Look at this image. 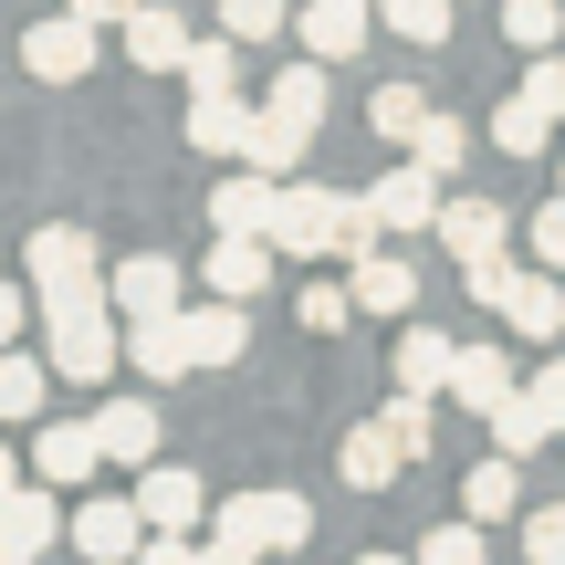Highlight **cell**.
I'll return each mask as SVG.
<instances>
[{
  "instance_id": "obj_1",
  "label": "cell",
  "mask_w": 565,
  "mask_h": 565,
  "mask_svg": "<svg viewBox=\"0 0 565 565\" xmlns=\"http://www.w3.org/2000/svg\"><path fill=\"white\" fill-rule=\"evenodd\" d=\"M42 356H53V377L105 387V377H116V356H126V315H116V294H105V303H53V315H42Z\"/></svg>"
},
{
  "instance_id": "obj_2",
  "label": "cell",
  "mask_w": 565,
  "mask_h": 565,
  "mask_svg": "<svg viewBox=\"0 0 565 565\" xmlns=\"http://www.w3.org/2000/svg\"><path fill=\"white\" fill-rule=\"evenodd\" d=\"M303 534H315L303 492H221L210 503V545H231V555H303Z\"/></svg>"
},
{
  "instance_id": "obj_3",
  "label": "cell",
  "mask_w": 565,
  "mask_h": 565,
  "mask_svg": "<svg viewBox=\"0 0 565 565\" xmlns=\"http://www.w3.org/2000/svg\"><path fill=\"white\" fill-rule=\"evenodd\" d=\"M273 252H282V263H335V252H356V189H303V179H282Z\"/></svg>"
},
{
  "instance_id": "obj_4",
  "label": "cell",
  "mask_w": 565,
  "mask_h": 565,
  "mask_svg": "<svg viewBox=\"0 0 565 565\" xmlns=\"http://www.w3.org/2000/svg\"><path fill=\"white\" fill-rule=\"evenodd\" d=\"M21 273H32V303L53 315V303H105V273L116 263H95V242H84L74 221H53V231H32Z\"/></svg>"
},
{
  "instance_id": "obj_5",
  "label": "cell",
  "mask_w": 565,
  "mask_h": 565,
  "mask_svg": "<svg viewBox=\"0 0 565 565\" xmlns=\"http://www.w3.org/2000/svg\"><path fill=\"white\" fill-rule=\"evenodd\" d=\"M440 210H450V200H440V179H429L419 158H398L377 189H356V252H366V242H387V231H440Z\"/></svg>"
},
{
  "instance_id": "obj_6",
  "label": "cell",
  "mask_w": 565,
  "mask_h": 565,
  "mask_svg": "<svg viewBox=\"0 0 565 565\" xmlns=\"http://www.w3.org/2000/svg\"><path fill=\"white\" fill-rule=\"evenodd\" d=\"M95 21H84V11H53V21H32V32H21V63H32V74L42 84H84V74H95Z\"/></svg>"
},
{
  "instance_id": "obj_7",
  "label": "cell",
  "mask_w": 565,
  "mask_h": 565,
  "mask_svg": "<svg viewBox=\"0 0 565 565\" xmlns=\"http://www.w3.org/2000/svg\"><path fill=\"white\" fill-rule=\"evenodd\" d=\"M503 242H513V210L503 200H482V189H461V200H450L440 210V252H450V263H503Z\"/></svg>"
},
{
  "instance_id": "obj_8",
  "label": "cell",
  "mask_w": 565,
  "mask_h": 565,
  "mask_svg": "<svg viewBox=\"0 0 565 565\" xmlns=\"http://www.w3.org/2000/svg\"><path fill=\"white\" fill-rule=\"evenodd\" d=\"M105 294H116L126 324H147V315H189V303H179V263H168V252H126V263L105 273Z\"/></svg>"
},
{
  "instance_id": "obj_9",
  "label": "cell",
  "mask_w": 565,
  "mask_h": 565,
  "mask_svg": "<svg viewBox=\"0 0 565 565\" xmlns=\"http://www.w3.org/2000/svg\"><path fill=\"white\" fill-rule=\"evenodd\" d=\"M294 32H303L315 63H345V53H366V32H377V0H303Z\"/></svg>"
},
{
  "instance_id": "obj_10",
  "label": "cell",
  "mask_w": 565,
  "mask_h": 565,
  "mask_svg": "<svg viewBox=\"0 0 565 565\" xmlns=\"http://www.w3.org/2000/svg\"><path fill=\"white\" fill-rule=\"evenodd\" d=\"M273 210H282V179H263V168L210 189V231H231V242H273Z\"/></svg>"
},
{
  "instance_id": "obj_11",
  "label": "cell",
  "mask_w": 565,
  "mask_h": 565,
  "mask_svg": "<svg viewBox=\"0 0 565 565\" xmlns=\"http://www.w3.org/2000/svg\"><path fill=\"white\" fill-rule=\"evenodd\" d=\"M32 471H42V482H95V471H105V429L95 419H42V440H32Z\"/></svg>"
},
{
  "instance_id": "obj_12",
  "label": "cell",
  "mask_w": 565,
  "mask_h": 565,
  "mask_svg": "<svg viewBox=\"0 0 565 565\" xmlns=\"http://www.w3.org/2000/svg\"><path fill=\"white\" fill-rule=\"evenodd\" d=\"M63 545H74L84 565H126V555H147V513L137 503H84Z\"/></svg>"
},
{
  "instance_id": "obj_13",
  "label": "cell",
  "mask_w": 565,
  "mask_h": 565,
  "mask_svg": "<svg viewBox=\"0 0 565 565\" xmlns=\"http://www.w3.org/2000/svg\"><path fill=\"white\" fill-rule=\"evenodd\" d=\"M450 398H461L471 419H492L503 398H524V366H513V345H461V366H450Z\"/></svg>"
},
{
  "instance_id": "obj_14",
  "label": "cell",
  "mask_w": 565,
  "mask_h": 565,
  "mask_svg": "<svg viewBox=\"0 0 565 565\" xmlns=\"http://www.w3.org/2000/svg\"><path fill=\"white\" fill-rule=\"evenodd\" d=\"M189 53H200V32H189V11H168V0H147V11L126 21V63H147V74H189Z\"/></svg>"
},
{
  "instance_id": "obj_15",
  "label": "cell",
  "mask_w": 565,
  "mask_h": 565,
  "mask_svg": "<svg viewBox=\"0 0 565 565\" xmlns=\"http://www.w3.org/2000/svg\"><path fill=\"white\" fill-rule=\"evenodd\" d=\"M252 126H263V105H242V95H189V147H200V158H252Z\"/></svg>"
},
{
  "instance_id": "obj_16",
  "label": "cell",
  "mask_w": 565,
  "mask_h": 565,
  "mask_svg": "<svg viewBox=\"0 0 565 565\" xmlns=\"http://www.w3.org/2000/svg\"><path fill=\"white\" fill-rule=\"evenodd\" d=\"M345 282H356V315H408V303H419V273H408L387 242H366L356 263H345Z\"/></svg>"
},
{
  "instance_id": "obj_17",
  "label": "cell",
  "mask_w": 565,
  "mask_h": 565,
  "mask_svg": "<svg viewBox=\"0 0 565 565\" xmlns=\"http://www.w3.org/2000/svg\"><path fill=\"white\" fill-rule=\"evenodd\" d=\"M126 366H137V377H189V366H200L189 315H147V324H126Z\"/></svg>"
},
{
  "instance_id": "obj_18",
  "label": "cell",
  "mask_w": 565,
  "mask_h": 565,
  "mask_svg": "<svg viewBox=\"0 0 565 565\" xmlns=\"http://www.w3.org/2000/svg\"><path fill=\"white\" fill-rule=\"evenodd\" d=\"M53 534H74V513L53 503V482H21L11 503H0V545H21V555H42Z\"/></svg>"
},
{
  "instance_id": "obj_19",
  "label": "cell",
  "mask_w": 565,
  "mask_h": 565,
  "mask_svg": "<svg viewBox=\"0 0 565 565\" xmlns=\"http://www.w3.org/2000/svg\"><path fill=\"white\" fill-rule=\"evenodd\" d=\"M450 366H461V345H450L440 324H408L398 335V387L408 398H450Z\"/></svg>"
},
{
  "instance_id": "obj_20",
  "label": "cell",
  "mask_w": 565,
  "mask_h": 565,
  "mask_svg": "<svg viewBox=\"0 0 565 565\" xmlns=\"http://www.w3.org/2000/svg\"><path fill=\"white\" fill-rule=\"evenodd\" d=\"M137 513H147V534H189L210 513V492H200V471H147V482H137Z\"/></svg>"
},
{
  "instance_id": "obj_21",
  "label": "cell",
  "mask_w": 565,
  "mask_h": 565,
  "mask_svg": "<svg viewBox=\"0 0 565 565\" xmlns=\"http://www.w3.org/2000/svg\"><path fill=\"white\" fill-rule=\"evenodd\" d=\"M95 429H105V461H158V398H105L95 408Z\"/></svg>"
},
{
  "instance_id": "obj_22",
  "label": "cell",
  "mask_w": 565,
  "mask_h": 565,
  "mask_svg": "<svg viewBox=\"0 0 565 565\" xmlns=\"http://www.w3.org/2000/svg\"><path fill=\"white\" fill-rule=\"evenodd\" d=\"M303 158H315V126L282 116V105H263V126H252V158H242V168H263V179H294Z\"/></svg>"
},
{
  "instance_id": "obj_23",
  "label": "cell",
  "mask_w": 565,
  "mask_h": 565,
  "mask_svg": "<svg viewBox=\"0 0 565 565\" xmlns=\"http://www.w3.org/2000/svg\"><path fill=\"white\" fill-rule=\"evenodd\" d=\"M273 263H282L273 242H231V231H221V242H210V294L252 303V294H263V282H273Z\"/></svg>"
},
{
  "instance_id": "obj_24",
  "label": "cell",
  "mask_w": 565,
  "mask_h": 565,
  "mask_svg": "<svg viewBox=\"0 0 565 565\" xmlns=\"http://www.w3.org/2000/svg\"><path fill=\"white\" fill-rule=\"evenodd\" d=\"M335 471H345V482H356V492H387V482H398V471H408V450L387 440L377 419H366V429H345V450H335Z\"/></svg>"
},
{
  "instance_id": "obj_25",
  "label": "cell",
  "mask_w": 565,
  "mask_h": 565,
  "mask_svg": "<svg viewBox=\"0 0 565 565\" xmlns=\"http://www.w3.org/2000/svg\"><path fill=\"white\" fill-rule=\"evenodd\" d=\"M189 345H200V366H231L252 345V315L231 294H210V303H189Z\"/></svg>"
},
{
  "instance_id": "obj_26",
  "label": "cell",
  "mask_w": 565,
  "mask_h": 565,
  "mask_svg": "<svg viewBox=\"0 0 565 565\" xmlns=\"http://www.w3.org/2000/svg\"><path fill=\"white\" fill-rule=\"evenodd\" d=\"M513 335H524V345H555V335H565V282H555L545 263H534L524 294H513Z\"/></svg>"
},
{
  "instance_id": "obj_27",
  "label": "cell",
  "mask_w": 565,
  "mask_h": 565,
  "mask_svg": "<svg viewBox=\"0 0 565 565\" xmlns=\"http://www.w3.org/2000/svg\"><path fill=\"white\" fill-rule=\"evenodd\" d=\"M513 503H524V461H503V450H492V461L461 482V513H471V524H503Z\"/></svg>"
},
{
  "instance_id": "obj_28",
  "label": "cell",
  "mask_w": 565,
  "mask_h": 565,
  "mask_svg": "<svg viewBox=\"0 0 565 565\" xmlns=\"http://www.w3.org/2000/svg\"><path fill=\"white\" fill-rule=\"evenodd\" d=\"M545 440H565V429H555L534 398H503V408H492V450H503V461H534Z\"/></svg>"
},
{
  "instance_id": "obj_29",
  "label": "cell",
  "mask_w": 565,
  "mask_h": 565,
  "mask_svg": "<svg viewBox=\"0 0 565 565\" xmlns=\"http://www.w3.org/2000/svg\"><path fill=\"white\" fill-rule=\"evenodd\" d=\"M42 377H53V356L0 345V419H42Z\"/></svg>"
},
{
  "instance_id": "obj_30",
  "label": "cell",
  "mask_w": 565,
  "mask_h": 565,
  "mask_svg": "<svg viewBox=\"0 0 565 565\" xmlns=\"http://www.w3.org/2000/svg\"><path fill=\"white\" fill-rule=\"evenodd\" d=\"M366 126H377V137H398V147H419L429 95H419V84H377V95H366Z\"/></svg>"
},
{
  "instance_id": "obj_31",
  "label": "cell",
  "mask_w": 565,
  "mask_h": 565,
  "mask_svg": "<svg viewBox=\"0 0 565 565\" xmlns=\"http://www.w3.org/2000/svg\"><path fill=\"white\" fill-rule=\"evenodd\" d=\"M408 158H419L429 179H461V158H471V126H461V116H440V105H429V126H419V147H408Z\"/></svg>"
},
{
  "instance_id": "obj_32",
  "label": "cell",
  "mask_w": 565,
  "mask_h": 565,
  "mask_svg": "<svg viewBox=\"0 0 565 565\" xmlns=\"http://www.w3.org/2000/svg\"><path fill=\"white\" fill-rule=\"evenodd\" d=\"M545 137H555V116H545V105L503 95V116H492V147H503V158H545Z\"/></svg>"
},
{
  "instance_id": "obj_33",
  "label": "cell",
  "mask_w": 565,
  "mask_h": 565,
  "mask_svg": "<svg viewBox=\"0 0 565 565\" xmlns=\"http://www.w3.org/2000/svg\"><path fill=\"white\" fill-rule=\"evenodd\" d=\"M324 74H335V63H315V53L282 63V74H273V105H282V116H303V126H324Z\"/></svg>"
},
{
  "instance_id": "obj_34",
  "label": "cell",
  "mask_w": 565,
  "mask_h": 565,
  "mask_svg": "<svg viewBox=\"0 0 565 565\" xmlns=\"http://www.w3.org/2000/svg\"><path fill=\"white\" fill-rule=\"evenodd\" d=\"M377 21H387L398 42H440L450 21H461V0H377Z\"/></svg>"
},
{
  "instance_id": "obj_35",
  "label": "cell",
  "mask_w": 565,
  "mask_h": 565,
  "mask_svg": "<svg viewBox=\"0 0 565 565\" xmlns=\"http://www.w3.org/2000/svg\"><path fill=\"white\" fill-rule=\"evenodd\" d=\"M231 84H242V42L210 32L200 53H189V95H231Z\"/></svg>"
},
{
  "instance_id": "obj_36",
  "label": "cell",
  "mask_w": 565,
  "mask_h": 565,
  "mask_svg": "<svg viewBox=\"0 0 565 565\" xmlns=\"http://www.w3.org/2000/svg\"><path fill=\"white\" fill-rule=\"evenodd\" d=\"M377 429H387V440L408 450V461H419V450H429V429H440V408H429V398H408V387H398V398L377 408Z\"/></svg>"
},
{
  "instance_id": "obj_37",
  "label": "cell",
  "mask_w": 565,
  "mask_h": 565,
  "mask_svg": "<svg viewBox=\"0 0 565 565\" xmlns=\"http://www.w3.org/2000/svg\"><path fill=\"white\" fill-rule=\"evenodd\" d=\"M419 565H492V555H482V524H461V513L429 524V534H419Z\"/></svg>"
},
{
  "instance_id": "obj_38",
  "label": "cell",
  "mask_w": 565,
  "mask_h": 565,
  "mask_svg": "<svg viewBox=\"0 0 565 565\" xmlns=\"http://www.w3.org/2000/svg\"><path fill=\"white\" fill-rule=\"evenodd\" d=\"M503 32L524 42V53H555V32H565V11H555V0H503Z\"/></svg>"
},
{
  "instance_id": "obj_39",
  "label": "cell",
  "mask_w": 565,
  "mask_h": 565,
  "mask_svg": "<svg viewBox=\"0 0 565 565\" xmlns=\"http://www.w3.org/2000/svg\"><path fill=\"white\" fill-rule=\"evenodd\" d=\"M282 21H294V0H221V32L231 42H273Z\"/></svg>"
},
{
  "instance_id": "obj_40",
  "label": "cell",
  "mask_w": 565,
  "mask_h": 565,
  "mask_svg": "<svg viewBox=\"0 0 565 565\" xmlns=\"http://www.w3.org/2000/svg\"><path fill=\"white\" fill-rule=\"evenodd\" d=\"M524 273H534V263H513V252H503V263H471L461 282H471V303H492V315H513V294H524Z\"/></svg>"
},
{
  "instance_id": "obj_41",
  "label": "cell",
  "mask_w": 565,
  "mask_h": 565,
  "mask_svg": "<svg viewBox=\"0 0 565 565\" xmlns=\"http://www.w3.org/2000/svg\"><path fill=\"white\" fill-rule=\"evenodd\" d=\"M294 315L315 324V335H335V324L356 315V282H303V294H294Z\"/></svg>"
},
{
  "instance_id": "obj_42",
  "label": "cell",
  "mask_w": 565,
  "mask_h": 565,
  "mask_svg": "<svg viewBox=\"0 0 565 565\" xmlns=\"http://www.w3.org/2000/svg\"><path fill=\"white\" fill-rule=\"evenodd\" d=\"M513 95H524V105H545V116L565 126V53H534V63H524V84H513Z\"/></svg>"
},
{
  "instance_id": "obj_43",
  "label": "cell",
  "mask_w": 565,
  "mask_h": 565,
  "mask_svg": "<svg viewBox=\"0 0 565 565\" xmlns=\"http://www.w3.org/2000/svg\"><path fill=\"white\" fill-rule=\"evenodd\" d=\"M524 565H565V503H534L524 513Z\"/></svg>"
},
{
  "instance_id": "obj_44",
  "label": "cell",
  "mask_w": 565,
  "mask_h": 565,
  "mask_svg": "<svg viewBox=\"0 0 565 565\" xmlns=\"http://www.w3.org/2000/svg\"><path fill=\"white\" fill-rule=\"evenodd\" d=\"M524 242H534V263H545V273H565V189H555V200L524 221Z\"/></svg>"
},
{
  "instance_id": "obj_45",
  "label": "cell",
  "mask_w": 565,
  "mask_h": 565,
  "mask_svg": "<svg viewBox=\"0 0 565 565\" xmlns=\"http://www.w3.org/2000/svg\"><path fill=\"white\" fill-rule=\"evenodd\" d=\"M524 398H534V408H545V419L565 429V356H545V366H534V377H524Z\"/></svg>"
},
{
  "instance_id": "obj_46",
  "label": "cell",
  "mask_w": 565,
  "mask_h": 565,
  "mask_svg": "<svg viewBox=\"0 0 565 565\" xmlns=\"http://www.w3.org/2000/svg\"><path fill=\"white\" fill-rule=\"evenodd\" d=\"M137 565H210V545H189V534H147Z\"/></svg>"
},
{
  "instance_id": "obj_47",
  "label": "cell",
  "mask_w": 565,
  "mask_h": 565,
  "mask_svg": "<svg viewBox=\"0 0 565 565\" xmlns=\"http://www.w3.org/2000/svg\"><path fill=\"white\" fill-rule=\"evenodd\" d=\"M63 11H84V21H95V32H105V21H137L147 0H63Z\"/></svg>"
},
{
  "instance_id": "obj_48",
  "label": "cell",
  "mask_w": 565,
  "mask_h": 565,
  "mask_svg": "<svg viewBox=\"0 0 565 565\" xmlns=\"http://www.w3.org/2000/svg\"><path fill=\"white\" fill-rule=\"evenodd\" d=\"M21 315H32V294H21V282H0V345H21Z\"/></svg>"
},
{
  "instance_id": "obj_49",
  "label": "cell",
  "mask_w": 565,
  "mask_h": 565,
  "mask_svg": "<svg viewBox=\"0 0 565 565\" xmlns=\"http://www.w3.org/2000/svg\"><path fill=\"white\" fill-rule=\"evenodd\" d=\"M11 492H21V450L0 440V503H11Z\"/></svg>"
},
{
  "instance_id": "obj_50",
  "label": "cell",
  "mask_w": 565,
  "mask_h": 565,
  "mask_svg": "<svg viewBox=\"0 0 565 565\" xmlns=\"http://www.w3.org/2000/svg\"><path fill=\"white\" fill-rule=\"evenodd\" d=\"M356 565H419V555H356Z\"/></svg>"
},
{
  "instance_id": "obj_51",
  "label": "cell",
  "mask_w": 565,
  "mask_h": 565,
  "mask_svg": "<svg viewBox=\"0 0 565 565\" xmlns=\"http://www.w3.org/2000/svg\"><path fill=\"white\" fill-rule=\"evenodd\" d=\"M0 565H32V555H21V545H0Z\"/></svg>"
},
{
  "instance_id": "obj_52",
  "label": "cell",
  "mask_w": 565,
  "mask_h": 565,
  "mask_svg": "<svg viewBox=\"0 0 565 565\" xmlns=\"http://www.w3.org/2000/svg\"><path fill=\"white\" fill-rule=\"evenodd\" d=\"M555 189H565V179H555Z\"/></svg>"
}]
</instances>
